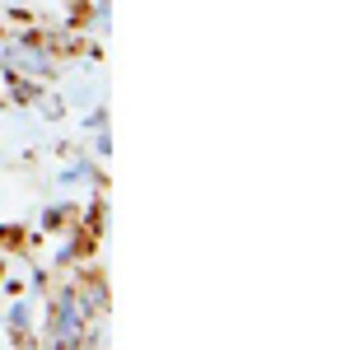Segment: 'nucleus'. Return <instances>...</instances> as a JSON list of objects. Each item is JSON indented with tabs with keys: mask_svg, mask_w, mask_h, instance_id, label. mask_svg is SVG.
<instances>
[{
	"mask_svg": "<svg viewBox=\"0 0 350 350\" xmlns=\"http://www.w3.org/2000/svg\"><path fill=\"white\" fill-rule=\"evenodd\" d=\"M52 341L56 346H70V341H80V308H75V299H56V318H52Z\"/></svg>",
	"mask_w": 350,
	"mask_h": 350,
	"instance_id": "obj_1",
	"label": "nucleus"
},
{
	"mask_svg": "<svg viewBox=\"0 0 350 350\" xmlns=\"http://www.w3.org/2000/svg\"><path fill=\"white\" fill-rule=\"evenodd\" d=\"M24 318H28V308H24V304H14V308H10V323L24 327Z\"/></svg>",
	"mask_w": 350,
	"mask_h": 350,
	"instance_id": "obj_2",
	"label": "nucleus"
}]
</instances>
